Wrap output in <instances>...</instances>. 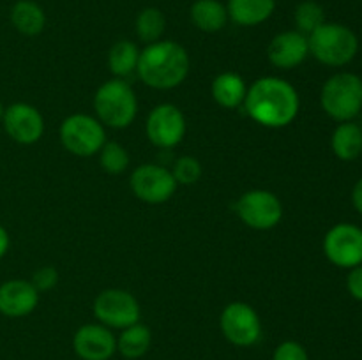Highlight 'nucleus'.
<instances>
[{
	"label": "nucleus",
	"mask_w": 362,
	"mask_h": 360,
	"mask_svg": "<svg viewBox=\"0 0 362 360\" xmlns=\"http://www.w3.org/2000/svg\"><path fill=\"white\" fill-rule=\"evenodd\" d=\"M352 203H354V207H356V210L359 212V214H362V179L356 184V187H354Z\"/></svg>",
	"instance_id": "nucleus-31"
},
{
	"label": "nucleus",
	"mask_w": 362,
	"mask_h": 360,
	"mask_svg": "<svg viewBox=\"0 0 362 360\" xmlns=\"http://www.w3.org/2000/svg\"><path fill=\"white\" fill-rule=\"evenodd\" d=\"M30 282L35 286L37 292H48L59 282V272L53 267H42L34 272Z\"/></svg>",
	"instance_id": "nucleus-29"
},
{
	"label": "nucleus",
	"mask_w": 362,
	"mask_h": 360,
	"mask_svg": "<svg viewBox=\"0 0 362 360\" xmlns=\"http://www.w3.org/2000/svg\"><path fill=\"white\" fill-rule=\"evenodd\" d=\"M296 18L297 28H299L300 34L310 35L311 32L317 30L322 23H325V13L322 9L320 4L313 2V0H304L299 6L296 7Z\"/></svg>",
	"instance_id": "nucleus-25"
},
{
	"label": "nucleus",
	"mask_w": 362,
	"mask_h": 360,
	"mask_svg": "<svg viewBox=\"0 0 362 360\" xmlns=\"http://www.w3.org/2000/svg\"><path fill=\"white\" fill-rule=\"evenodd\" d=\"M247 88L243 76L237 73H221L212 81V95L223 108H237L246 99Z\"/></svg>",
	"instance_id": "nucleus-18"
},
{
	"label": "nucleus",
	"mask_w": 362,
	"mask_h": 360,
	"mask_svg": "<svg viewBox=\"0 0 362 360\" xmlns=\"http://www.w3.org/2000/svg\"><path fill=\"white\" fill-rule=\"evenodd\" d=\"M332 152L343 161H354L362 154V129L357 124L341 122L332 133Z\"/></svg>",
	"instance_id": "nucleus-21"
},
{
	"label": "nucleus",
	"mask_w": 362,
	"mask_h": 360,
	"mask_svg": "<svg viewBox=\"0 0 362 360\" xmlns=\"http://www.w3.org/2000/svg\"><path fill=\"white\" fill-rule=\"evenodd\" d=\"M221 332L232 344L253 346L262 337V321L257 311L246 302H232L223 309Z\"/></svg>",
	"instance_id": "nucleus-9"
},
{
	"label": "nucleus",
	"mask_w": 362,
	"mask_h": 360,
	"mask_svg": "<svg viewBox=\"0 0 362 360\" xmlns=\"http://www.w3.org/2000/svg\"><path fill=\"white\" fill-rule=\"evenodd\" d=\"M346 288L354 299L362 300V265H357L350 270L349 277H346Z\"/></svg>",
	"instance_id": "nucleus-30"
},
{
	"label": "nucleus",
	"mask_w": 362,
	"mask_h": 360,
	"mask_svg": "<svg viewBox=\"0 0 362 360\" xmlns=\"http://www.w3.org/2000/svg\"><path fill=\"white\" fill-rule=\"evenodd\" d=\"M4 129L7 136L21 145H32L41 140L45 133V120L37 108L27 102H14L4 112Z\"/></svg>",
	"instance_id": "nucleus-13"
},
{
	"label": "nucleus",
	"mask_w": 362,
	"mask_h": 360,
	"mask_svg": "<svg viewBox=\"0 0 362 360\" xmlns=\"http://www.w3.org/2000/svg\"><path fill=\"white\" fill-rule=\"evenodd\" d=\"M9 244H11L9 233H7V229L0 224V258L9 251Z\"/></svg>",
	"instance_id": "nucleus-32"
},
{
	"label": "nucleus",
	"mask_w": 362,
	"mask_h": 360,
	"mask_svg": "<svg viewBox=\"0 0 362 360\" xmlns=\"http://www.w3.org/2000/svg\"><path fill=\"white\" fill-rule=\"evenodd\" d=\"M243 222L255 229H271L281 221L283 205L274 193L253 189L239 198L235 207Z\"/></svg>",
	"instance_id": "nucleus-8"
},
{
	"label": "nucleus",
	"mask_w": 362,
	"mask_h": 360,
	"mask_svg": "<svg viewBox=\"0 0 362 360\" xmlns=\"http://www.w3.org/2000/svg\"><path fill=\"white\" fill-rule=\"evenodd\" d=\"M191 21L204 32H218L228 21V11L219 0H197L191 6Z\"/></svg>",
	"instance_id": "nucleus-19"
},
{
	"label": "nucleus",
	"mask_w": 362,
	"mask_h": 360,
	"mask_svg": "<svg viewBox=\"0 0 362 360\" xmlns=\"http://www.w3.org/2000/svg\"><path fill=\"white\" fill-rule=\"evenodd\" d=\"M138 76L147 87L168 90L186 80L189 55L175 41H156L138 56Z\"/></svg>",
	"instance_id": "nucleus-2"
},
{
	"label": "nucleus",
	"mask_w": 362,
	"mask_h": 360,
	"mask_svg": "<svg viewBox=\"0 0 362 360\" xmlns=\"http://www.w3.org/2000/svg\"><path fill=\"white\" fill-rule=\"evenodd\" d=\"M308 53V35L300 34L299 30L281 32L269 42L267 48L269 60L279 69H293L306 60Z\"/></svg>",
	"instance_id": "nucleus-15"
},
{
	"label": "nucleus",
	"mask_w": 362,
	"mask_h": 360,
	"mask_svg": "<svg viewBox=\"0 0 362 360\" xmlns=\"http://www.w3.org/2000/svg\"><path fill=\"white\" fill-rule=\"evenodd\" d=\"M324 112L338 122H350L362 109V80L354 73H339L325 81L320 94Z\"/></svg>",
	"instance_id": "nucleus-5"
},
{
	"label": "nucleus",
	"mask_w": 362,
	"mask_h": 360,
	"mask_svg": "<svg viewBox=\"0 0 362 360\" xmlns=\"http://www.w3.org/2000/svg\"><path fill=\"white\" fill-rule=\"evenodd\" d=\"M39 292L30 281L11 279L0 284V313L9 318H21L37 307Z\"/></svg>",
	"instance_id": "nucleus-16"
},
{
	"label": "nucleus",
	"mask_w": 362,
	"mask_h": 360,
	"mask_svg": "<svg viewBox=\"0 0 362 360\" xmlns=\"http://www.w3.org/2000/svg\"><path fill=\"white\" fill-rule=\"evenodd\" d=\"M166 28V16L163 14V11H159L158 7H145L136 18V34L138 37L144 42H152L159 41L161 35L165 34Z\"/></svg>",
	"instance_id": "nucleus-24"
},
{
	"label": "nucleus",
	"mask_w": 362,
	"mask_h": 360,
	"mask_svg": "<svg viewBox=\"0 0 362 360\" xmlns=\"http://www.w3.org/2000/svg\"><path fill=\"white\" fill-rule=\"evenodd\" d=\"M101 166L106 173H112V175H119L124 169L129 166V154H127L126 148L120 143L115 141H110V143L103 145L101 150Z\"/></svg>",
	"instance_id": "nucleus-26"
},
{
	"label": "nucleus",
	"mask_w": 362,
	"mask_h": 360,
	"mask_svg": "<svg viewBox=\"0 0 362 360\" xmlns=\"http://www.w3.org/2000/svg\"><path fill=\"white\" fill-rule=\"evenodd\" d=\"M138 56H140L138 46L134 44V42L122 39V41L115 42V44L112 46V49H110V71H112L115 76H127V74H131L133 71H136Z\"/></svg>",
	"instance_id": "nucleus-23"
},
{
	"label": "nucleus",
	"mask_w": 362,
	"mask_h": 360,
	"mask_svg": "<svg viewBox=\"0 0 362 360\" xmlns=\"http://www.w3.org/2000/svg\"><path fill=\"white\" fill-rule=\"evenodd\" d=\"M4 112H6V108H4L2 102H0V122H2V119H4Z\"/></svg>",
	"instance_id": "nucleus-33"
},
{
	"label": "nucleus",
	"mask_w": 362,
	"mask_h": 360,
	"mask_svg": "<svg viewBox=\"0 0 362 360\" xmlns=\"http://www.w3.org/2000/svg\"><path fill=\"white\" fill-rule=\"evenodd\" d=\"M60 141L71 154L90 157L106 143V133L98 119L76 113L67 116L60 126Z\"/></svg>",
	"instance_id": "nucleus-6"
},
{
	"label": "nucleus",
	"mask_w": 362,
	"mask_h": 360,
	"mask_svg": "<svg viewBox=\"0 0 362 360\" xmlns=\"http://www.w3.org/2000/svg\"><path fill=\"white\" fill-rule=\"evenodd\" d=\"M131 189L134 196L147 203H165L175 194L177 180L166 168L159 164H141L131 175Z\"/></svg>",
	"instance_id": "nucleus-11"
},
{
	"label": "nucleus",
	"mask_w": 362,
	"mask_h": 360,
	"mask_svg": "<svg viewBox=\"0 0 362 360\" xmlns=\"http://www.w3.org/2000/svg\"><path fill=\"white\" fill-rule=\"evenodd\" d=\"M94 314L105 327L126 328L140 321V304L126 289L110 288L94 300Z\"/></svg>",
	"instance_id": "nucleus-7"
},
{
	"label": "nucleus",
	"mask_w": 362,
	"mask_h": 360,
	"mask_svg": "<svg viewBox=\"0 0 362 360\" xmlns=\"http://www.w3.org/2000/svg\"><path fill=\"white\" fill-rule=\"evenodd\" d=\"M11 23L20 34L37 35L46 25L45 11L32 0H18L11 9Z\"/></svg>",
	"instance_id": "nucleus-20"
},
{
	"label": "nucleus",
	"mask_w": 362,
	"mask_h": 360,
	"mask_svg": "<svg viewBox=\"0 0 362 360\" xmlns=\"http://www.w3.org/2000/svg\"><path fill=\"white\" fill-rule=\"evenodd\" d=\"M324 253L336 267L354 268L362 265V229L349 222L336 224L325 235Z\"/></svg>",
	"instance_id": "nucleus-10"
},
{
	"label": "nucleus",
	"mask_w": 362,
	"mask_h": 360,
	"mask_svg": "<svg viewBox=\"0 0 362 360\" xmlns=\"http://www.w3.org/2000/svg\"><path fill=\"white\" fill-rule=\"evenodd\" d=\"M147 136L156 147L172 148L182 141L186 134V119L175 104H159L148 113Z\"/></svg>",
	"instance_id": "nucleus-12"
},
{
	"label": "nucleus",
	"mask_w": 362,
	"mask_h": 360,
	"mask_svg": "<svg viewBox=\"0 0 362 360\" xmlns=\"http://www.w3.org/2000/svg\"><path fill=\"white\" fill-rule=\"evenodd\" d=\"M276 0H228V18L240 27H255L272 16Z\"/></svg>",
	"instance_id": "nucleus-17"
},
{
	"label": "nucleus",
	"mask_w": 362,
	"mask_h": 360,
	"mask_svg": "<svg viewBox=\"0 0 362 360\" xmlns=\"http://www.w3.org/2000/svg\"><path fill=\"white\" fill-rule=\"evenodd\" d=\"M73 348L81 360H108L117 352V339L105 325L88 323L76 330Z\"/></svg>",
	"instance_id": "nucleus-14"
},
{
	"label": "nucleus",
	"mask_w": 362,
	"mask_h": 360,
	"mask_svg": "<svg viewBox=\"0 0 362 360\" xmlns=\"http://www.w3.org/2000/svg\"><path fill=\"white\" fill-rule=\"evenodd\" d=\"M172 175L175 176L177 184H182V186H191V184L198 182L202 176L200 161L194 157H191V155H184V157L177 159L175 161Z\"/></svg>",
	"instance_id": "nucleus-27"
},
{
	"label": "nucleus",
	"mask_w": 362,
	"mask_h": 360,
	"mask_svg": "<svg viewBox=\"0 0 362 360\" xmlns=\"http://www.w3.org/2000/svg\"><path fill=\"white\" fill-rule=\"evenodd\" d=\"M310 53L325 66L339 67L352 62L359 49V39L341 23H322L308 37Z\"/></svg>",
	"instance_id": "nucleus-3"
},
{
	"label": "nucleus",
	"mask_w": 362,
	"mask_h": 360,
	"mask_svg": "<svg viewBox=\"0 0 362 360\" xmlns=\"http://www.w3.org/2000/svg\"><path fill=\"white\" fill-rule=\"evenodd\" d=\"M272 360H310L306 348L296 341H285L274 349Z\"/></svg>",
	"instance_id": "nucleus-28"
},
{
	"label": "nucleus",
	"mask_w": 362,
	"mask_h": 360,
	"mask_svg": "<svg viewBox=\"0 0 362 360\" xmlns=\"http://www.w3.org/2000/svg\"><path fill=\"white\" fill-rule=\"evenodd\" d=\"M246 112L265 127H286L299 113V94L286 80L265 76L255 81L244 99Z\"/></svg>",
	"instance_id": "nucleus-1"
},
{
	"label": "nucleus",
	"mask_w": 362,
	"mask_h": 360,
	"mask_svg": "<svg viewBox=\"0 0 362 360\" xmlns=\"http://www.w3.org/2000/svg\"><path fill=\"white\" fill-rule=\"evenodd\" d=\"M94 108L99 122L113 129H122L129 126L136 116L138 101L129 83L115 78L98 88Z\"/></svg>",
	"instance_id": "nucleus-4"
},
{
	"label": "nucleus",
	"mask_w": 362,
	"mask_h": 360,
	"mask_svg": "<svg viewBox=\"0 0 362 360\" xmlns=\"http://www.w3.org/2000/svg\"><path fill=\"white\" fill-rule=\"evenodd\" d=\"M152 344L151 328L141 325L140 321L122 328V334L117 339V349L126 359H140L148 352Z\"/></svg>",
	"instance_id": "nucleus-22"
}]
</instances>
